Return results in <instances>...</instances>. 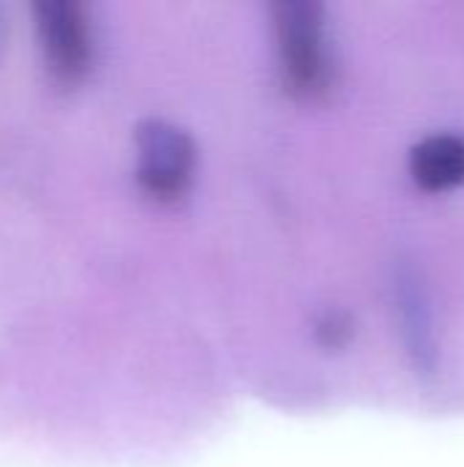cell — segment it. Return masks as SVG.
Instances as JSON below:
<instances>
[{
  "label": "cell",
  "instance_id": "obj_1",
  "mask_svg": "<svg viewBox=\"0 0 464 467\" xmlns=\"http://www.w3.org/2000/svg\"><path fill=\"white\" fill-rule=\"evenodd\" d=\"M33 33L55 85H79L96 60L90 8L82 0H33Z\"/></svg>",
  "mask_w": 464,
  "mask_h": 467
},
{
  "label": "cell",
  "instance_id": "obj_2",
  "mask_svg": "<svg viewBox=\"0 0 464 467\" xmlns=\"http://www.w3.org/2000/svg\"><path fill=\"white\" fill-rule=\"evenodd\" d=\"M137 145V183L139 189L156 202H175L180 200L197 167V148L194 140L161 118H145L134 129Z\"/></svg>",
  "mask_w": 464,
  "mask_h": 467
},
{
  "label": "cell",
  "instance_id": "obj_3",
  "mask_svg": "<svg viewBox=\"0 0 464 467\" xmlns=\"http://www.w3.org/2000/svg\"><path fill=\"white\" fill-rule=\"evenodd\" d=\"M276 33L282 68L293 90L317 93L328 79L323 44V8L317 3H279Z\"/></svg>",
  "mask_w": 464,
  "mask_h": 467
},
{
  "label": "cell",
  "instance_id": "obj_4",
  "mask_svg": "<svg viewBox=\"0 0 464 467\" xmlns=\"http://www.w3.org/2000/svg\"><path fill=\"white\" fill-rule=\"evenodd\" d=\"M410 175L424 192H449L464 183V140L435 134L421 140L410 153Z\"/></svg>",
  "mask_w": 464,
  "mask_h": 467
},
{
  "label": "cell",
  "instance_id": "obj_5",
  "mask_svg": "<svg viewBox=\"0 0 464 467\" xmlns=\"http://www.w3.org/2000/svg\"><path fill=\"white\" fill-rule=\"evenodd\" d=\"M317 337L323 342V348H342L350 339V323L345 315H328L320 326H317Z\"/></svg>",
  "mask_w": 464,
  "mask_h": 467
},
{
  "label": "cell",
  "instance_id": "obj_6",
  "mask_svg": "<svg viewBox=\"0 0 464 467\" xmlns=\"http://www.w3.org/2000/svg\"><path fill=\"white\" fill-rule=\"evenodd\" d=\"M3 25H5V16H3V5H0V41H3Z\"/></svg>",
  "mask_w": 464,
  "mask_h": 467
}]
</instances>
